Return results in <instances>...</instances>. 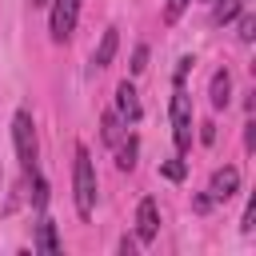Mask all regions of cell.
Returning a JSON list of instances; mask_svg holds the SVG:
<instances>
[{"label":"cell","instance_id":"1","mask_svg":"<svg viewBox=\"0 0 256 256\" xmlns=\"http://www.w3.org/2000/svg\"><path fill=\"white\" fill-rule=\"evenodd\" d=\"M72 200L80 220H92L96 212V168H92V152L80 144L76 148V168H72Z\"/></svg>","mask_w":256,"mask_h":256},{"label":"cell","instance_id":"2","mask_svg":"<svg viewBox=\"0 0 256 256\" xmlns=\"http://www.w3.org/2000/svg\"><path fill=\"white\" fill-rule=\"evenodd\" d=\"M12 140H16V156H20V168H24V176H32L40 164V144H36V124H32V112L28 108H20L16 116H12Z\"/></svg>","mask_w":256,"mask_h":256},{"label":"cell","instance_id":"3","mask_svg":"<svg viewBox=\"0 0 256 256\" xmlns=\"http://www.w3.org/2000/svg\"><path fill=\"white\" fill-rule=\"evenodd\" d=\"M172 136H176V148L180 152L192 148V100H188V92L180 84L172 92Z\"/></svg>","mask_w":256,"mask_h":256},{"label":"cell","instance_id":"4","mask_svg":"<svg viewBox=\"0 0 256 256\" xmlns=\"http://www.w3.org/2000/svg\"><path fill=\"white\" fill-rule=\"evenodd\" d=\"M52 4V20H48V32L56 44H64L76 28V16H80V0H48Z\"/></svg>","mask_w":256,"mask_h":256},{"label":"cell","instance_id":"5","mask_svg":"<svg viewBox=\"0 0 256 256\" xmlns=\"http://www.w3.org/2000/svg\"><path fill=\"white\" fill-rule=\"evenodd\" d=\"M236 188H240V168H220L216 176H212V184H208V192H204V200L208 204H220V200H228V196H236Z\"/></svg>","mask_w":256,"mask_h":256},{"label":"cell","instance_id":"6","mask_svg":"<svg viewBox=\"0 0 256 256\" xmlns=\"http://www.w3.org/2000/svg\"><path fill=\"white\" fill-rule=\"evenodd\" d=\"M156 232H160L156 200H140V208H136V236H140L144 244H152V240H156Z\"/></svg>","mask_w":256,"mask_h":256},{"label":"cell","instance_id":"7","mask_svg":"<svg viewBox=\"0 0 256 256\" xmlns=\"http://www.w3.org/2000/svg\"><path fill=\"white\" fill-rule=\"evenodd\" d=\"M116 116H120L124 124H136V120H140V96H136V88H132L128 80L116 88Z\"/></svg>","mask_w":256,"mask_h":256},{"label":"cell","instance_id":"8","mask_svg":"<svg viewBox=\"0 0 256 256\" xmlns=\"http://www.w3.org/2000/svg\"><path fill=\"white\" fill-rule=\"evenodd\" d=\"M208 96H212V108H228V100H232V76H228V68H220V72L212 76Z\"/></svg>","mask_w":256,"mask_h":256},{"label":"cell","instance_id":"9","mask_svg":"<svg viewBox=\"0 0 256 256\" xmlns=\"http://www.w3.org/2000/svg\"><path fill=\"white\" fill-rule=\"evenodd\" d=\"M36 252H48V256L60 252V236H56V224L52 220H40L36 224Z\"/></svg>","mask_w":256,"mask_h":256},{"label":"cell","instance_id":"10","mask_svg":"<svg viewBox=\"0 0 256 256\" xmlns=\"http://www.w3.org/2000/svg\"><path fill=\"white\" fill-rule=\"evenodd\" d=\"M116 44H120V36H116V28H108L104 40H100V48L92 52V68H108L112 56H116Z\"/></svg>","mask_w":256,"mask_h":256},{"label":"cell","instance_id":"11","mask_svg":"<svg viewBox=\"0 0 256 256\" xmlns=\"http://www.w3.org/2000/svg\"><path fill=\"white\" fill-rule=\"evenodd\" d=\"M240 8H244V0H216V4H212V20H216V24H228V20L240 16Z\"/></svg>","mask_w":256,"mask_h":256},{"label":"cell","instance_id":"12","mask_svg":"<svg viewBox=\"0 0 256 256\" xmlns=\"http://www.w3.org/2000/svg\"><path fill=\"white\" fill-rule=\"evenodd\" d=\"M116 164H120L124 172H132V168H136V140H132V136L116 148Z\"/></svg>","mask_w":256,"mask_h":256},{"label":"cell","instance_id":"13","mask_svg":"<svg viewBox=\"0 0 256 256\" xmlns=\"http://www.w3.org/2000/svg\"><path fill=\"white\" fill-rule=\"evenodd\" d=\"M188 4H192V0H168V4H164V20H168V24H176V20L188 12Z\"/></svg>","mask_w":256,"mask_h":256},{"label":"cell","instance_id":"14","mask_svg":"<svg viewBox=\"0 0 256 256\" xmlns=\"http://www.w3.org/2000/svg\"><path fill=\"white\" fill-rule=\"evenodd\" d=\"M104 140L108 144H120V116H112V112L104 116Z\"/></svg>","mask_w":256,"mask_h":256},{"label":"cell","instance_id":"15","mask_svg":"<svg viewBox=\"0 0 256 256\" xmlns=\"http://www.w3.org/2000/svg\"><path fill=\"white\" fill-rule=\"evenodd\" d=\"M144 68H148V48L140 44V48L132 52V72H144Z\"/></svg>","mask_w":256,"mask_h":256},{"label":"cell","instance_id":"16","mask_svg":"<svg viewBox=\"0 0 256 256\" xmlns=\"http://www.w3.org/2000/svg\"><path fill=\"white\" fill-rule=\"evenodd\" d=\"M164 176H168V180H184V164H180V160H168V164H164Z\"/></svg>","mask_w":256,"mask_h":256},{"label":"cell","instance_id":"17","mask_svg":"<svg viewBox=\"0 0 256 256\" xmlns=\"http://www.w3.org/2000/svg\"><path fill=\"white\" fill-rule=\"evenodd\" d=\"M252 28H256V24H252V16H244V20H240V40H244V44L252 40Z\"/></svg>","mask_w":256,"mask_h":256},{"label":"cell","instance_id":"18","mask_svg":"<svg viewBox=\"0 0 256 256\" xmlns=\"http://www.w3.org/2000/svg\"><path fill=\"white\" fill-rule=\"evenodd\" d=\"M208 4H216V0H208Z\"/></svg>","mask_w":256,"mask_h":256}]
</instances>
